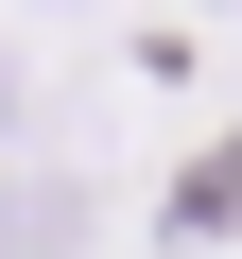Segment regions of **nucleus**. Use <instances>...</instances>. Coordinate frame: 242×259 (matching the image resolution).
<instances>
[{"label":"nucleus","mask_w":242,"mask_h":259,"mask_svg":"<svg viewBox=\"0 0 242 259\" xmlns=\"http://www.w3.org/2000/svg\"><path fill=\"white\" fill-rule=\"evenodd\" d=\"M52 225H69V207H18V190H0V259H35Z\"/></svg>","instance_id":"nucleus-1"},{"label":"nucleus","mask_w":242,"mask_h":259,"mask_svg":"<svg viewBox=\"0 0 242 259\" xmlns=\"http://www.w3.org/2000/svg\"><path fill=\"white\" fill-rule=\"evenodd\" d=\"M0 104H18V87H0Z\"/></svg>","instance_id":"nucleus-2"}]
</instances>
